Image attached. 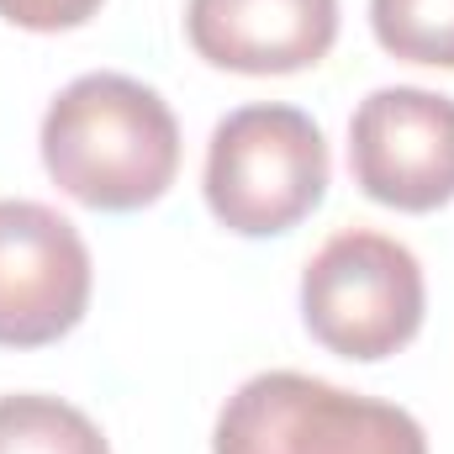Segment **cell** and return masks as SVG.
Listing matches in <instances>:
<instances>
[{
	"label": "cell",
	"instance_id": "cell-1",
	"mask_svg": "<svg viewBox=\"0 0 454 454\" xmlns=\"http://www.w3.org/2000/svg\"><path fill=\"white\" fill-rule=\"evenodd\" d=\"M43 169L90 212H143L180 175V121L132 74H80L43 112Z\"/></svg>",
	"mask_w": 454,
	"mask_h": 454
},
{
	"label": "cell",
	"instance_id": "cell-2",
	"mask_svg": "<svg viewBox=\"0 0 454 454\" xmlns=\"http://www.w3.org/2000/svg\"><path fill=\"white\" fill-rule=\"evenodd\" d=\"M323 127L296 106H238L212 127L207 143V207L238 238H275L312 217L328 196Z\"/></svg>",
	"mask_w": 454,
	"mask_h": 454
},
{
	"label": "cell",
	"instance_id": "cell-3",
	"mask_svg": "<svg viewBox=\"0 0 454 454\" xmlns=\"http://www.w3.org/2000/svg\"><path fill=\"white\" fill-rule=\"evenodd\" d=\"M212 454H428V434L396 402L301 370H264L223 402Z\"/></svg>",
	"mask_w": 454,
	"mask_h": 454
},
{
	"label": "cell",
	"instance_id": "cell-4",
	"mask_svg": "<svg viewBox=\"0 0 454 454\" xmlns=\"http://www.w3.org/2000/svg\"><path fill=\"white\" fill-rule=\"evenodd\" d=\"M428 312L423 264L375 227L333 232L301 270V317L328 354L375 364L418 339Z\"/></svg>",
	"mask_w": 454,
	"mask_h": 454
},
{
	"label": "cell",
	"instance_id": "cell-5",
	"mask_svg": "<svg viewBox=\"0 0 454 454\" xmlns=\"http://www.w3.org/2000/svg\"><path fill=\"white\" fill-rule=\"evenodd\" d=\"M96 264L64 212L5 196L0 201V348H43L90 312Z\"/></svg>",
	"mask_w": 454,
	"mask_h": 454
},
{
	"label": "cell",
	"instance_id": "cell-6",
	"mask_svg": "<svg viewBox=\"0 0 454 454\" xmlns=\"http://www.w3.org/2000/svg\"><path fill=\"white\" fill-rule=\"evenodd\" d=\"M348 175L391 212H439L454 201V96L380 85L348 116Z\"/></svg>",
	"mask_w": 454,
	"mask_h": 454
},
{
	"label": "cell",
	"instance_id": "cell-7",
	"mask_svg": "<svg viewBox=\"0 0 454 454\" xmlns=\"http://www.w3.org/2000/svg\"><path fill=\"white\" fill-rule=\"evenodd\" d=\"M185 37L232 74H296L333 53L339 0H185Z\"/></svg>",
	"mask_w": 454,
	"mask_h": 454
},
{
	"label": "cell",
	"instance_id": "cell-8",
	"mask_svg": "<svg viewBox=\"0 0 454 454\" xmlns=\"http://www.w3.org/2000/svg\"><path fill=\"white\" fill-rule=\"evenodd\" d=\"M0 454H112L106 434L64 396H0Z\"/></svg>",
	"mask_w": 454,
	"mask_h": 454
},
{
	"label": "cell",
	"instance_id": "cell-9",
	"mask_svg": "<svg viewBox=\"0 0 454 454\" xmlns=\"http://www.w3.org/2000/svg\"><path fill=\"white\" fill-rule=\"evenodd\" d=\"M370 27L391 59L454 69V0H370Z\"/></svg>",
	"mask_w": 454,
	"mask_h": 454
},
{
	"label": "cell",
	"instance_id": "cell-10",
	"mask_svg": "<svg viewBox=\"0 0 454 454\" xmlns=\"http://www.w3.org/2000/svg\"><path fill=\"white\" fill-rule=\"evenodd\" d=\"M106 0H0V16L21 32H74Z\"/></svg>",
	"mask_w": 454,
	"mask_h": 454
}]
</instances>
